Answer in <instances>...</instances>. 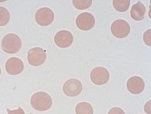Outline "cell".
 Segmentation results:
<instances>
[{"mask_svg": "<svg viewBox=\"0 0 151 114\" xmlns=\"http://www.w3.org/2000/svg\"><path fill=\"white\" fill-rule=\"evenodd\" d=\"M74 41V37L70 32L62 30L57 32L54 37V42L60 48H67L70 46Z\"/></svg>", "mask_w": 151, "mask_h": 114, "instance_id": "9", "label": "cell"}, {"mask_svg": "<svg viewBox=\"0 0 151 114\" xmlns=\"http://www.w3.org/2000/svg\"><path fill=\"white\" fill-rule=\"evenodd\" d=\"M113 6L118 12H124L129 9L130 4L129 0H113Z\"/></svg>", "mask_w": 151, "mask_h": 114, "instance_id": "14", "label": "cell"}, {"mask_svg": "<svg viewBox=\"0 0 151 114\" xmlns=\"http://www.w3.org/2000/svg\"><path fill=\"white\" fill-rule=\"evenodd\" d=\"M72 3L74 6L78 10H85L89 8L92 4L91 0H73Z\"/></svg>", "mask_w": 151, "mask_h": 114, "instance_id": "15", "label": "cell"}, {"mask_svg": "<svg viewBox=\"0 0 151 114\" xmlns=\"http://www.w3.org/2000/svg\"><path fill=\"white\" fill-rule=\"evenodd\" d=\"M76 114H93L92 106L87 102H81L78 104L75 108Z\"/></svg>", "mask_w": 151, "mask_h": 114, "instance_id": "13", "label": "cell"}, {"mask_svg": "<svg viewBox=\"0 0 151 114\" xmlns=\"http://www.w3.org/2000/svg\"><path fill=\"white\" fill-rule=\"evenodd\" d=\"M46 51L40 47H34L28 50V61L33 66H39L45 63L46 60Z\"/></svg>", "mask_w": 151, "mask_h": 114, "instance_id": "3", "label": "cell"}, {"mask_svg": "<svg viewBox=\"0 0 151 114\" xmlns=\"http://www.w3.org/2000/svg\"><path fill=\"white\" fill-rule=\"evenodd\" d=\"M90 78L92 83L96 85H104L108 82L110 74L106 68L97 66L91 71Z\"/></svg>", "mask_w": 151, "mask_h": 114, "instance_id": "5", "label": "cell"}, {"mask_svg": "<svg viewBox=\"0 0 151 114\" xmlns=\"http://www.w3.org/2000/svg\"><path fill=\"white\" fill-rule=\"evenodd\" d=\"M24 63L18 58H11L6 62L5 68L6 72L12 75H16L24 71Z\"/></svg>", "mask_w": 151, "mask_h": 114, "instance_id": "11", "label": "cell"}, {"mask_svg": "<svg viewBox=\"0 0 151 114\" xmlns=\"http://www.w3.org/2000/svg\"><path fill=\"white\" fill-rule=\"evenodd\" d=\"M145 14V6L141 1L136 3L131 8L130 15L134 20H142L144 19Z\"/></svg>", "mask_w": 151, "mask_h": 114, "instance_id": "12", "label": "cell"}, {"mask_svg": "<svg viewBox=\"0 0 151 114\" xmlns=\"http://www.w3.org/2000/svg\"><path fill=\"white\" fill-rule=\"evenodd\" d=\"M7 113L8 114H25V113L21 108H18L17 109H14V110L7 109Z\"/></svg>", "mask_w": 151, "mask_h": 114, "instance_id": "18", "label": "cell"}, {"mask_svg": "<svg viewBox=\"0 0 151 114\" xmlns=\"http://www.w3.org/2000/svg\"><path fill=\"white\" fill-rule=\"evenodd\" d=\"M21 40L16 34H6L2 40V49L7 53H16L21 49Z\"/></svg>", "mask_w": 151, "mask_h": 114, "instance_id": "2", "label": "cell"}, {"mask_svg": "<svg viewBox=\"0 0 151 114\" xmlns=\"http://www.w3.org/2000/svg\"><path fill=\"white\" fill-rule=\"evenodd\" d=\"M108 114H125V113L122 108L115 107V108H112L110 109V111L108 112Z\"/></svg>", "mask_w": 151, "mask_h": 114, "instance_id": "17", "label": "cell"}, {"mask_svg": "<svg viewBox=\"0 0 151 114\" xmlns=\"http://www.w3.org/2000/svg\"><path fill=\"white\" fill-rule=\"evenodd\" d=\"M150 32V29H149L148 31H146L145 32V34H144V40H145V44L147 45H149V46H150L151 45L150 43H149V41H150V33L149 34L148 36V33Z\"/></svg>", "mask_w": 151, "mask_h": 114, "instance_id": "19", "label": "cell"}, {"mask_svg": "<svg viewBox=\"0 0 151 114\" xmlns=\"http://www.w3.org/2000/svg\"><path fill=\"white\" fill-rule=\"evenodd\" d=\"M96 19L92 14L89 12L81 13L76 19V25L80 30L88 31L94 27Z\"/></svg>", "mask_w": 151, "mask_h": 114, "instance_id": "7", "label": "cell"}, {"mask_svg": "<svg viewBox=\"0 0 151 114\" xmlns=\"http://www.w3.org/2000/svg\"><path fill=\"white\" fill-rule=\"evenodd\" d=\"M0 74H1V68H0Z\"/></svg>", "mask_w": 151, "mask_h": 114, "instance_id": "20", "label": "cell"}, {"mask_svg": "<svg viewBox=\"0 0 151 114\" xmlns=\"http://www.w3.org/2000/svg\"><path fill=\"white\" fill-rule=\"evenodd\" d=\"M82 91L83 84L76 79H70L66 81L63 85V92L67 96H77L82 92Z\"/></svg>", "mask_w": 151, "mask_h": 114, "instance_id": "8", "label": "cell"}, {"mask_svg": "<svg viewBox=\"0 0 151 114\" xmlns=\"http://www.w3.org/2000/svg\"><path fill=\"white\" fill-rule=\"evenodd\" d=\"M36 21L40 26H48L53 22L54 13L48 7H42L37 11L35 15Z\"/></svg>", "mask_w": 151, "mask_h": 114, "instance_id": "6", "label": "cell"}, {"mask_svg": "<svg viewBox=\"0 0 151 114\" xmlns=\"http://www.w3.org/2000/svg\"><path fill=\"white\" fill-rule=\"evenodd\" d=\"M127 89L133 95L142 93L145 89V82L142 78L139 76H133L127 82Z\"/></svg>", "mask_w": 151, "mask_h": 114, "instance_id": "10", "label": "cell"}, {"mask_svg": "<svg viewBox=\"0 0 151 114\" xmlns=\"http://www.w3.org/2000/svg\"><path fill=\"white\" fill-rule=\"evenodd\" d=\"M10 20V13L8 10L0 6V26H4L6 24H8Z\"/></svg>", "mask_w": 151, "mask_h": 114, "instance_id": "16", "label": "cell"}, {"mask_svg": "<svg viewBox=\"0 0 151 114\" xmlns=\"http://www.w3.org/2000/svg\"><path fill=\"white\" fill-rule=\"evenodd\" d=\"M111 32L114 37L124 38L130 32L129 24L124 19H116L111 24Z\"/></svg>", "mask_w": 151, "mask_h": 114, "instance_id": "4", "label": "cell"}, {"mask_svg": "<svg viewBox=\"0 0 151 114\" xmlns=\"http://www.w3.org/2000/svg\"><path fill=\"white\" fill-rule=\"evenodd\" d=\"M32 107L37 111L44 112L49 110L52 105V97L47 92H38L34 93L32 96L31 100Z\"/></svg>", "mask_w": 151, "mask_h": 114, "instance_id": "1", "label": "cell"}]
</instances>
